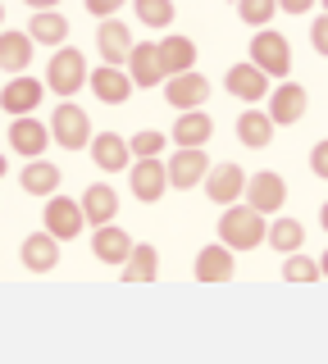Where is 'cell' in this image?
<instances>
[{"label": "cell", "mask_w": 328, "mask_h": 364, "mask_svg": "<svg viewBox=\"0 0 328 364\" xmlns=\"http://www.w3.org/2000/svg\"><path fill=\"white\" fill-rule=\"evenodd\" d=\"M278 0H237V14H242V23H251V28H265L269 18H274Z\"/></svg>", "instance_id": "836d02e7"}, {"label": "cell", "mask_w": 328, "mask_h": 364, "mask_svg": "<svg viewBox=\"0 0 328 364\" xmlns=\"http://www.w3.org/2000/svg\"><path fill=\"white\" fill-rule=\"evenodd\" d=\"M310 46H314V50H319L324 60H328V14L310 23Z\"/></svg>", "instance_id": "e575fe53"}, {"label": "cell", "mask_w": 328, "mask_h": 364, "mask_svg": "<svg viewBox=\"0 0 328 364\" xmlns=\"http://www.w3.org/2000/svg\"><path fill=\"white\" fill-rule=\"evenodd\" d=\"M251 64L260 68V73H269V77H287L292 73V46H287V37L274 32V28H255Z\"/></svg>", "instance_id": "3957f363"}, {"label": "cell", "mask_w": 328, "mask_h": 364, "mask_svg": "<svg viewBox=\"0 0 328 364\" xmlns=\"http://www.w3.org/2000/svg\"><path fill=\"white\" fill-rule=\"evenodd\" d=\"M191 273H196L201 282H223V278H233V250L223 246V242L206 246V250L196 255V264H191Z\"/></svg>", "instance_id": "cb8c5ba5"}, {"label": "cell", "mask_w": 328, "mask_h": 364, "mask_svg": "<svg viewBox=\"0 0 328 364\" xmlns=\"http://www.w3.org/2000/svg\"><path fill=\"white\" fill-rule=\"evenodd\" d=\"M132 250H137V242H132L123 228H115V223L92 228V255L100 259V264H128Z\"/></svg>", "instance_id": "7c38bea8"}, {"label": "cell", "mask_w": 328, "mask_h": 364, "mask_svg": "<svg viewBox=\"0 0 328 364\" xmlns=\"http://www.w3.org/2000/svg\"><path fill=\"white\" fill-rule=\"evenodd\" d=\"M282 200H287V182H282L274 168H265V173H251V178H246V205H251V210H260L265 219L282 210Z\"/></svg>", "instance_id": "52a82bcc"}, {"label": "cell", "mask_w": 328, "mask_h": 364, "mask_svg": "<svg viewBox=\"0 0 328 364\" xmlns=\"http://www.w3.org/2000/svg\"><path fill=\"white\" fill-rule=\"evenodd\" d=\"M28 37L37 46H55V50H60L64 37H69V18H64L60 9H37L32 23H28Z\"/></svg>", "instance_id": "603a6c76"}, {"label": "cell", "mask_w": 328, "mask_h": 364, "mask_svg": "<svg viewBox=\"0 0 328 364\" xmlns=\"http://www.w3.org/2000/svg\"><path fill=\"white\" fill-rule=\"evenodd\" d=\"M265 237H269V223H265L260 210H251V205H228V210L219 214V242L228 250H237V255L265 246Z\"/></svg>", "instance_id": "6da1fadb"}, {"label": "cell", "mask_w": 328, "mask_h": 364, "mask_svg": "<svg viewBox=\"0 0 328 364\" xmlns=\"http://www.w3.org/2000/svg\"><path fill=\"white\" fill-rule=\"evenodd\" d=\"M310 168L328 182V136H324V141H314V151H310Z\"/></svg>", "instance_id": "d590c367"}, {"label": "cell", "mask_w": 328, "mask_h": 364, "mask_svg": "<svg viewBox=\"0 0 328 364\" xmlns=\"http://www.w3.org/2000/svg\"><path fill=\"white\" fill-rule=\"evenodd\" d=\"M18 187L28 191V196H55L60 191V168L55 164H46V159H28V168L18 173Z\"/></svg>", "instance_id": "484cf974"}, {"label": "cell", "mask_w": 328, "mask_h": 364, "mask_svg": "<svg viewBox=\"0 0 328 364\" xmlns=\"http://www.w3.org/2000/svg\"><path fill=\"white\" fill-rule=\"evenodd\" d=\"M319 269H324V278H328V250H324V255H319Z\"/></svg>", "instance_id": "60d3db41"}, {"label": "cell", "mask_w": 328, "mask_h": 364, "mask_svg": "<svg viewBox=\"0 0 328 364\" xmlns=\"http://www.w3.org/2000/svg\"><path fill=\"white\" fill-rule=\"evenodd\" d=\"M83 214H87V223H92V228L115 223V214H119L115 187H110V182H92V187L83 191Z\"/></svg>", "instance_id": "44dd1931"}, {"label": "cell", "mask_w": 328, "mask_h": 364, "mask_svg": "<svg viewBox=\"0 0 328 364\" xmlns=\"http://www.w3.org/2000/svg\"><path fill=\"white\" fill-rule=\"evenodd\" d=\"M92 91L105 105H123V100L132 96V77H128V68H115V64H100V68H92Z\"/></svg>", "instance_id": "ac0fdd59"}, {"label": "cell", "mask_w": 328, "mask_h": 364, "mask_svg": "<svg viewBox=\"0 0 328 364\" xmlns=\"http://www.w3.org/2000/svg\"><path fill=\"white\" fill-rule=\"evenodd\" d=\"M210 132H214V123H210V114H206V109H183L169 136H174L178 146H206V141H210Z\"/></svg>", "instance_id": "83f0119b"}, {"label": "cell", "mask_w": 328, "mask_h": 364, "mask_svg": "<svg viewBox=\"0 0 328 364\" xmlns=\"http://www.w3.org/2000/svg\"><path fill=\"white\" fill-rule=\"evenodd\" d=\"M237 141L251 146V151H265V146L274 141V119H269V109H246L242 119H237Z\"/></svg>", "instance_id": "d4e9b609"}, {"label": "cell", "mask_w": 328, "mask_h": 364, "mask_svg": "<svg viewBox=\"0 0 328 364\" xmlns=\"http://www.w3.org/2000/svg\"><path fill=\"white\" fill-rule=\"evenodd\" d=\"M301 242H305V228H301L297 219H274V223H269V237H265V246H274L278 255H297V250H301Z\"/></svg>", "instance_id": "f1b7e54d"}, {"label": "cell", "mask_w": 328, "mask_h": 364, "mask_svg": "<svg viewBox=\"0 0 328 364\" xmlns=\"http://www.w3.org/2000/svg\"><path fill=\"white\" fill-rule=\"evenodd\" d=\"M319 5H324V14H328V0H319Z\"/></svg>", "instance_id": "ee69618b"}, {"label": "cell", "mask_w": 328, "mask_h": 364, "mask_svg": "<svg viewBox=\"0 0 328 364\" xmlns=\"http://www.w3.org/2000/svg\"><path fill=\"white\" fill-rule=\"evenodd\" d=\"M87 60H83V50H73V46H60V50L51 55V64H46V87L55 91V96H78L87 82Z\"/></svg>", "instance_id": "7a4b0ae2"}, {"label": "cell", "mask_w": 328, "mask_h": 364, "mask_svg": "<svg viewBox=\"0 0 328 364\" xmlns=\"http://www.w3.org/2000/svg\"><path fill=\"white\" fill-rule=\"evenodd\" d=\"M128 151H132V159H160L164 132H132L128 136Z\"/></svg>", "instance_id": "d6a6232c"}, {"label": "cell", "mask_w": 328, "mask_h": 364, "mask_svg": "<svg viewBox=\"0 0 328 364\" xmlns=\"http://www.w3.org/2000/svg\"><path fill=\"white\" fill-rule=\"evenodd\" d=\"M223 87H228L237 100H265V96H269V73H260V68L246 60V64H233V68H228Z\"/></svg>", "instance_id": "ffe728a7"}, {"label": "cell", "mask_w": 328, "mask_h": 364, "mask_svg": "<svg viewBox=\"0 0 328 364\" xmlns=\"http://www.w3.org/2000/svg\"><path fill=\"white\" fill-rule=\"evenodd\" d=\"M32 41L28 32H0V68L5 73H28V64H32Z\"/></svg>", "instance_id": "7402d4cb"}, {"label": "cell", "mask_w": 328, "mask_h": 364, "mask_svg": "<svg viewBox=\"0 0 328 364\" xmlns=\"http://www.w3.org/2000/svg\"><path fill=\"white\" fill-rule=\"evenodd\" d=\"M0 178H5V155H0Z\"/></svg>", "instance_id": "b9f144b4"}, {"label": "cell", "mask_w": 328, "mask_h": 364, "mask_svg": "<svg viewBox=\"0 0 328 364\" xmlns=\"http://www.w3.org/2000/svg\"><path fill=\"white\" fill-rule=\"evenodd\" d=\"M160 64H164V77L191 73V68H196V46H191V37H164L160 41Z\"/></svg>", "instance_id": "4316f807"}, {"label": "cell", "mask_w": 328, "mask_h": 364, "mask_svg": "<svg viewBox=\"0 0 328 364\" xmlns=\"http://www.w3.org/2000/svg\"><path fill=\"white\" fill-rule=\"evenodd\" d=\"M115 9H123V0H87V14L96 18H115Z\"/></svg>", "instance_id": "8d00e7d4"}, {"label": "cell", "mask_w": 328, "mask_h": 364, "mask_svg": "<svg viewBox=\"0 0 328 364\" xmlns=\"http://www.w3.org/2000/svg\"><path fill=\"white\" fill-rule=\"evenodd\" d=\"M210 96V82L191 68V73H178V77H164V100L174 109H201Z\"/></svg>", "instance_id": "30bf717a"}, {"label": "cell", "mask_w": 328, "mask_h": 364, "mask_svg": "<svg viewBox=\"0 0 328 364\" xmlns=\"http://www.w3.org/2000/svg\"><path fill=\"white\" fill-rule=\"evenodd\" d=\"M319 228L328 232V200H324V210H319Z\"/></svg>", "instance_id": "ab89813d"}, {"label": "cell", "mask_w": 328, "mask_h": 364, "mask_svg": "<svg viewBox=\"0 0 328 364\" xmlns=\"http://www.w3.org/2000/svg\"><path fill=\"white\" fill-rule=\"evenodd\" d=\"M233 5H237V0H233Z\"/></svg>", "instance_id": "f6af8a7d"}, {"label": "cell", "mask_w": 328, "mask_h": 364, "mask_svg": "<svg viewBox=\"0 0 328 364\" xmlns=\"http://www.w3.org/2000/svg\"><path fill=\"white\" fill-rule=\"evenodd\" d=\"M132 9H137V23H146V28H169L174 23V0H132Z\"/></svg>", "instance_id": "4dcf8cb0"}, {"label": "cell", "mask_w": 328, "mask_h": 364, "mask_svg": "<svg viewBox=\"0 0 328 364\" xmlns=\"http://www.w3.org/2000/svg\"><path fill=\"white\" fill-rule=\"evenodd\" d=\"M206 196L214 205H237V196H246V173L237 164H214L206 173Z\"/></svg>", "instance_id": "2e32d148"}, {"label": "cell", "mask_w": 328, "mask_h": 364, "mask_svg": "<svg viewBox=\"0 0 328 364\" xmlns=\"http://www.w3.org/2000/svg\"><path fill=\"white\" fill-rule=\"evenodd\" d=\"M0 23H5V5H0Z\"/></svg>", "instance_id": "7bdbcfd3"}, {"label": "cell", "mask_w": 328, "mask_h": 364, "mask_svg": "<svg viewBox=\"0 0 328 364\" xmlns=\"http://www.w3.org/2000/svg\"><path fill=\"white\" fill-rule=\"evenodd\" d=\"M155 269H160V255H155V246L137 242V250H132L128 264H123V278H128V282H151Z\"/></svg>", "instance_id": "f546056e"}, {"label": "cell", "mask_w": 328, "mask_h": 364, "mask_svg": "<svg viewBox=\"0 0 328 364\" xmlns=\"http://www.w3.org/2000/svg\"><path fill=\"white\" fill-rule=\"evenodd\" d=\"M305 87L297 82H278L274 87V96H269V119H274V128H292V123H301V114H305Z\"/></svg>", "instance_id": "9a60e30c"}, {"label": "cell", "mask_w": 328, "mask_h": 364, "mask_svg": "<svg viewBox=\"0 0 328 364\" xmlns=\"http://www.w3.org/2000/svg\"><path fill=\"white\" fill-rule=\"evenodd\" d=\"M51 141L64 146V151H83V146L92 141V119H87V109L73 105V100L55 105V114H51Z\"/></svg>", "instance_id": "277c9868"}, {"label": "cell", "mask_w": 328, "mask_h": 364, "mask_svg": "<svg viewBox=\"0 0 328 364\" xmlns=\"http://www.w3.org/2000/svg\"><path fill=\"white\" fill-rule=\"evenodd\" d=\"M41 223H46L51 237H60V242H73L78 232L87 228V214H83V200H69V196H55L41 205Z\"/></svg>", "instance_id": "5b68a950"}, {"label": "cell", "mask_w": 328, "mask_h": 364, "mask_svg": "<svg viewBox=\"0 0 328 364\" xmlns=\"http://www.w3.org/2000/svg\"><path fill=\"white\" fill-rule=\"evenodd\" d=\"M96 46H100V60H105V64L123 68L137 41L128 37V23H119V18H105V23H100V32H96Z\"/></svg>", "instance_id": "e0dca14e"}, {"label": "cell", "mask_w": 328, "mask_h": 364, "mask_svg": "<svg viewBox=\"0 0 328 364\" xmlns=\"http://www.w3.org/2000/svg\"><path fill=\"white\" fill-rule=\"evenodd\" d=\"M23 5H32V9H60V0H23Z\"/></svg>", "instance_id": "f35d334b"}, {"label": "cell", "mask_w": 328, "mask_h": 364, "mask_svg": "<svg viewBox=\"0 0 328 364\" xmlns=\"http://www.w3.org/2000/svg\"><path fill=\"white\" fill-rule=\"evenodd\" d=\"M210 159H206V146H178L174 155H169V187H178V191H187V187H196L201 178L210 173Z\"/></svg>", "instance_id": "8992f818"}, {"label": "cell", "mask_w": 328, "mask_h": 364, "mask_svg": "<svg viewBox=\"0 0 328 364\" xmlns=\"http://www.w3.org/2000/svg\"><path fill=\"white\" fill-rule=\"evenodd\" d=\"M128 187L142 205H155L169 187V164H160V159H137V164L128 168Z\"/></svg>", "instance_id": "9c48e42d"}, {"label": "cell", "mask_w": 328, "mask_h": 364, "mask_svg": "<svg viewBox=\"0 0 328 364\" xmlns=\"http://www.w3.org/2000/svg\"><path fill=\"white\" fill-rule=\"evenodd\" d=\"M282 278L287 282H319L324 278V269H319V259H310V255H287L282 259Z\"/></svg>", "instance_id": "1f68e13d"}, {"label": "cell", "mask_w": 328, "mask_h": 364, "mask_svg": "<svg viewBox=\"0 0 328 364\" xmlns=\"http://www.w3.org/2000/svg\"><path fill=\"white\" fill-rule=\"evenodd\" d=\"M310 5H314V0H278V9H282V14H305Z\"/></svg>", "instance_id": "74e56055"}, {"label": "cell", "mask_w": 328, "mask_h": 364, "mask_svg": "<svg viewBox=\"0 0 328 364\" xmlns=\"http://www.w3.org/2000/svg\"><path fill=\"white\" fill-rule=\"evenodd\" d=\"M92 159H96V168H105V173H123L128 168V136H119V132H96L92 136Z\"/></svg>", "instance_id": "d6986e66"}, {"label": "cell", "mask_w": 328, "mask_h": 364, "mask_svg": "<svg viewBox=\"0 0 328 364\" xmlns=\"http://www.w3.org/2000/svg\"><path fill=\"white\" fill-rule=\"evenodd\" d=\"M128 77L132 87H160L164 82V64H160V41H137L128 55Z\"/></svg>", "instance_id": "8fae6325"}, {"label": "cell", "mask_w": 328, "mask_h": 364, "mask_svg": "<svg viewBox=\"0 0 328 364\" xmlns=\"http://www.w3.org/2000/svg\"><path fill=\"white\" fill-rule=\"evenodd\" d=\"M18 259H23L28 273H51L55 264H60V237H51L46 228H41V232H32V237H23Z\"/></svg>", "instance_id": "5bb4252c"}, {"label": "cell", "mask_w": 328, "mask_h": 364, "mask_svg": "<svg viewBox=\"0 0 328 364\" xmlns=\"http://www.w3.org/2000/svg\"><path fill=\"white\" fill-rule=\"evenodd\" d=\"M51 146V128L46 123H37V119H14L9 123V151L14 155H23V159H41V151Z\"/></svg>", "instance_id": "4fadbf2b"}, {"label": "cell", "mask_w": 328, "mask_h": 364, "mask_svg": "<svg viewBox=\"0 0 328 364\" xmlns=\"http://www.w3.org/2000/svg\"><path fill=\"white\" fill-rule=\"evenodd\" d=\"M41 96H46V82L18 73V77H9V82H5V91H0V109H5L9 119H23V114H32V109L41 105Z\"/></svg>", "instance_id": "ba28073f"}]
</instances>
